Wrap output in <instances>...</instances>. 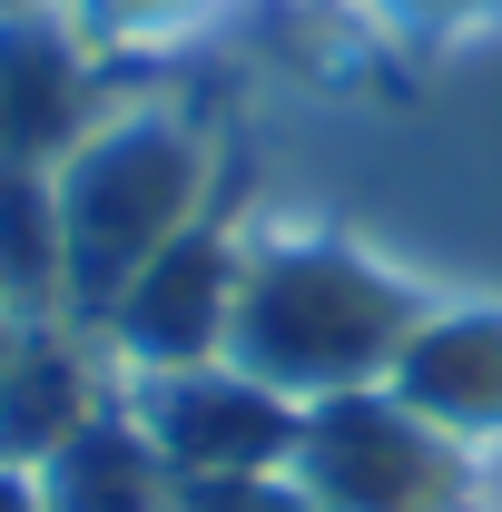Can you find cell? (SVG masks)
I'll return each mask as SVG.
<instances>
[{
	"label": "cell",
	"mask_w": 502,
	"mask_h": 512,
	"mask_svg": "<svg viewBox=\"0 0 502 512\" xmlns=\"http://www.w3.org/2000/svg\"><path fill=\"white\" fill-rule=\"evenodd\" d=\"M89 119V40L50 0L0 10V168H60Z\"/></svg>",
	"instance_id": "cell-4"
},
{
	"label": "cell",
	"mask_w": 502,
	"mask_h": 512,
	"mask_svg": "<svg viewBox=\"0 0 502 512\" xmlns=\"http://www.w3.org/2000/svg\"><path fill=\"white\" fill-rule=\"evenodd\" d=\"M40 503L50 512H188V483L178 463L158 453V434L109 404L99 424H79L50 463H40Z\"/></svg>",
	"instance_id": "cell-6"
},
{
	"label": "cell",
	"mask_w": 502,
	"mask_h": 512,
	"mask_svg": "<svg viewBox=\"0 0 502 512\" xmlns=\"http://www.w3.org/2000/svg\"><path fill=\"white\" fill-rule=\"evenodd\" d=\"M69 325L79 316H30L10 375H0V463H20V473H40L79 424L109 414V384H99V365L79 355Z\"/></svg>",
	"instance_id": "cell-5"
},
{
	"label": "cell",
	"mask_w": 502,
	"mask_h": 512,
	"mask_svg": "<svg viewBox=\"0 0 502 512\" xmlns=\"http://www.w3.org/2000/svg\"><path fill=\"white\" fill-rule=\"evenodd\" d=\"M227 325H237V247L188 227L119 286L99 335L128 375H188V365H227Z\"/></svg>",
	"instance_id": "cell-3"
},
{
	"label": "cell",
	"mask_w": 502,
	"mask_h": 512,
	"mask_svg": "<svg viewBox=\"0 0 502 512\" xmlns=\"http://www.w3.org/2000/svg\"><path fill=\"white\" fill-rule=\"evenodd\" d=\"M89 50H158V40H188L217 0H50Z\"/></svg>",
	"instance_id": "cell-7"
},
{
	"label": "cell",
	"mask_w": 502,
	"mask_h": 512,
	"mask_svg": "<svg viewBox=\"0 0 502 512\" xmlns=\"http://www.w3.org/2000/svg\"><path fill=\"white\" fill-rule=\"evenodd\" d=\"M60 197V266H69V316L99 325L119 286L158 247H178L207 197V138L168 109H109L89 138L50 168Z\"/></svg>",
	"instance_id": "cell-1"
},
{
	"label": "cell",
	"mask_w": 502,
	"mask_h": 512,
	"mask_svg": "<svg viewBox=\"0 0 502 512\" xmlns=\"http://www.w3.org/2000/svg\"><path fill=\"white\" fill-rule=\"evenodd\" d=\"M0 512H50V503H40V473H20V463H0Z\"/></svg>",
	"instance_id": "cell-9"
},
{
	"label": "cell",
	"mask_w": 502,
	"mask_h": 512,
	"mask_svg": "<svg viewBox=\"0 0 502 512\" xmlns=\"http://www.w3.org/2000/svg\"><path fill=\"white\" fill-rule=\"evenodd\" d=\"M20 325H30V316H20V306L0 296V375H10V355H20Z\"/></svg>",
	"instance_id": "cell-10"
},
{
	"label": "cell",
	"mask_w": 502,
	"mask_h": 512,
	"mask_svg": "<svg viewBox=\"0 0 502 512\" xmlns=\"http://www.w3.org/2000/svg\"><path fill=\"white\" fill-rule=\"evenodd\" d=\"M394 345V306L375 276L335 247H266L237 256V325H227V365L276 394H335Z\"/></svg>",
	"instance_id": "cell-2"
},
{
	"label": "cell",
	"mask_w": 502,
	"mask_h": 512,
	"mask_svg": "<svg viewBox=\"0 0 502 512\" xmlns=\"http://www.w3.org/2000/svg\"><path fill=\"white\" fill-rule=\"evenodd\" d=\"M365 10H394V20H434V30H453V20H483V10H502V0H365Z\"/></svg>",
	"instance_id": "cell-8"
}]
</instances>
